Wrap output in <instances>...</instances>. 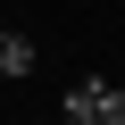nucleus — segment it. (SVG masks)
<instances>
[{
    "label": "nucleus",
    "instance_id": "obj_3",
    "mask_svg": "<svg viewBox=\"0 0 125 125\" xmlns=\"http://www.w3.org/2000/svg\"><path fill=\"white\" fill-rule=\"evenodd\" d=\"M58 125H100V117H92V92H83V83H75L67 100H58Z\"/></svg>",
    "mask_w": 125,
    "mask_h": 125
},
{
    "label": "nucleus",
    "instance_id": "obj_2",
    "mask_svg": "<svg viewBox=\"0 0 125 125\" xmlns=\"http://www.w3.org/2000/svg\"><path fill=\"white\" fill-rule=\"evenodd\" d=\"M0 75H33V42L0 25Z\"/></svg>",
    "mask_w": 125,
    "mask_h": 125
},
{
    "label": "nucleus",
    "instance_id": "obj_1",
    "mask_svg": "<svg viewBox=\"0 0 125 125\" xmlns=\"http://www.w3.org/2000/svg\"><path fill=\"white\" fill-rule=\"evenodd\" d=\"M83 92H92V117H100V125H125V83H108V75H83Z\"/></svg>",
    "mask_w": 125,
    "mask_h": 125
}]
</instances>
